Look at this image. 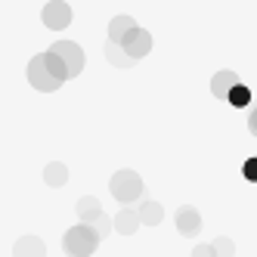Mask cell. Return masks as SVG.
<instances>
[{"label":"cell","mask_w":257,"mask_h":257,"mask_svg":"<svg viewBox=\"0 0 257 257\" xmlns=\"http://www.w3.org/2000/svg\"><path fill=\"white\" fill-rule=\"evenodd\" d=\"M68 78H71V71H68L65 59L53 47H50V53L34 56L31 65H28V81H31L34 90H41V93H53V90H59Z\"/></svg>","instance_id":"1"},{"label":"cell","mask_w":257,"mask_h":257,"mask_svg":"<svg viewBox=\"0 0 257 257\" xmlns=\"http://www.w3.org/2000/svg\"><path fill=\"white\" fill-rule=\"evenodd\" d=\"M108 186H112V195L121 201V205H134V201L143 195V180L134 171H118Z\"/></svg>","instance_id":"2"},{"label":"cell","mask_w":257,"mask_h":257,"mask_svg":"<svg viewBox=\"0 0 257 257\" xmlns=\"http://www.w3.org/2000/svg\"><path fill=\"white\" fill-rule=\"evenodd\" d=\"M96 245H99V232L90 226H75L62 238L65 254H90V251H96Z\"/></svg>","instance_id":"3"},{"label":"cell","mask_w":257,"mask_h":257,"mask_svg":"<svg viewBox=\"0 0 257 257\" xmlns=\"http://www.w3.org/2000/svg\"><path fill=\"white\" fill-rule=\"evenodd\" d=\"M41 19H44V25H47V28L62 31V28L71 22V7H68V4H62V0H50V4L41 10Z\"/></svg>","instance_id":"4"},{"label":"cell","mask_w":257,"mask_h":257,"mask_svg":"<svg viewBox=\"0 0 257 257\" xmlns=\"http://www.w3.org/2000/svg\"><path fill=\"white\" fill-rule=\"evenodd\" d=\"M121 47L131 53L134 59H143L146 53L152 50V38H149V31H143V28H131V31H127V38L121 41Z\"/></svg>","instance_id":"5"},{"label":"cell","mask_w":257,"mask_h":257,"mask_svg":"<svg viewBox=\"0 0 257 257\" xmlns=\"http://www.w3.org/2000/svg\"><path fill=\"white\" fill-rule=\"evenodd\" d=\"M53 50H56L59 56L65 59V65H68V71H71V78L81 75V68H84V50H81L78 44H71V41H56V44H53Z\"/></svg>","instance_id":"6"},{"label":"cell","mask_w":257,"mask_h":257,"mask_svg":"<svg viewBox=\"0 0 257 257\" xmlns=\"http://www.w3.org/2000/svg\"><path fill=\"white\" fill-rule=\"evenodd\" d=\"M177 229L183 235H189V238L201 232V217L195 214V208H180L177 211Z\"/></svg>","instance_id":"7"},{"label":"cell","mask_w":257,"mask_h":257,"mask_svg":"<svg viewBox=\"0 0 257 257\" xmlns=\"http://www.w3.org/2000/svg\"><path fill=\"white\" fill-rule=\"evenodd\" d=\"M238 84V75L235 71H217L214 75V81H211V93L217 96V99H226V93Z\"/></svg>","instance_id":"8"},{"label":"cell","mask_w":257,"mask_h":257,"mask_svg":"<svg viewBox=\"0 0 257 257\" xmlns=\"http://www.w3.org/2000/svg\"><path fill=\"white\" fill-rule=\"evenodd\" d=\"M140 211H131V208H121V214H118V220H115V229L121 232V235H134L137 229H140Z\"/></svg>","instance_id":"9"},{"label":"cell","mask_w":257,"mask_h":257,"mask_svg":"<svg viewBox=\"0 0 257 257\" xmlns=\"http://www.w3.org/2000/svg\"><path fill=\"white\" fill-rule=\"evenodd\" d=\"M131 28H137V22L131 19V16H118V19H112V25H108V41H118L121 44Z\"/></svg>","instance_id":"10"},{"label":"cell","mask_w":257,"mask_h":257,"mask_svg":"<svg viewBox=\"0 0 257 257\" xmlns=\"http://www.w3.org/2000/svg\"><path fill=\"white\" fill-rule=\"evenodd\" d=\"M105 53H108V62H112V65H124V68H127V65H134V62H137V59H134L131 53H127V50L118 44V41H108Z\"/></svg>","instance_id":"11"},{"label":"cell","mask_w":257,"mask_h":257,"mask_svg":"<svg viewBox=\"0 0 257 257\" xmlns=\"http://www.w3.org/2000/svg\"><path fill=\"white\" fill-rule=\"evenodd\" d=\"M226 102H229L232 108H245V105L251 102V90H248L242 81H238V84L229 90V93H226Z\"/></svg>","instance_id":"12"},{"label":"cell","mask_w":257,"mask_h":257,"mask_svg":"<svg viewBox=\"0 0 257 257\" xmlns=\"http://www.w3.org/2000/svg\"><path fill=\"white\" fill-rule=\"evenodd\" d=\"M140 220L149 223V226H155L161 220V205H155V201H143V205H140Z\"/></svg>","instance_id":"13"},{"label":"cell","mask_w":257,"mask_h":257,"mask_svg":"<svg viewBox=\"0 0 257 257\" xmlns=\"http://www.w3.org/2000/svg\"><path fill=\"white\" fill-rule=\"evenodd\" d=\"M78 214H81V220H90V217H102V211H99V201L96 198H81V205H78Z\"/></svg>","instance_id":"14"},{"label":"cell","mask_w":257,"mask_h":257,"mask_svg":"<svg viewBox=\"0 0 257 257\" xmlns=\"http://www.w3.org/2000/svg\"><path fill=\"white\" fill-rule=\"evenodd\" d=\"M44 177H47L50 186H62V183H65V168H62V164H50V168L44 171Z\"/></svg>","instance_id":"15"},{"label":"cell","mask_w":257,"mask_h":257,"mask_svg":"<svg viewBox=\"0 0 257 257\" xmlns=\"http://www.w3.org/2000/svg\"><path fill=\"white\" fill-rule=\"evenodd\" d=\"M242 177H245L248 183H257V155L245 158V164H242Z\"/></svg>","instance_id":"16"},{"label":"cell","mask_w":257,"mask_h":257,"mask_svg":"<svg viewBox=\"0 0 257 257\" xmlns=\"http://www.w3.org/2000/svg\"><path fill=\"white\" fill-rule=\"evenodd\" d=\"M248 131L257 137V108H251V115H248Z\"/></svg>","instance_id":"17"}]
</instances>
